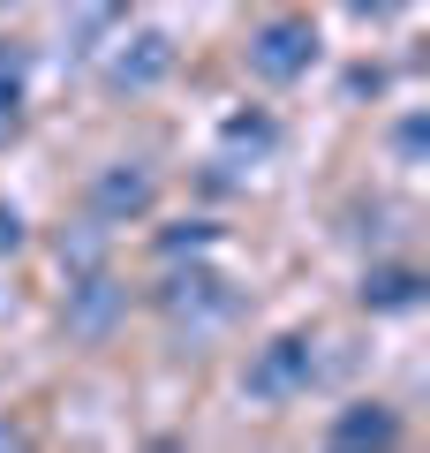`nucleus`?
Segmentation results:
<instances>
[{"instance_id":"f257e3e1","label":"nucleus","mask_w":430,"mask_h":453,"mask_svg":"<svg viewBox=\"0 0 430 453\" xmlns=\"http://www.w3.org/2000/svg\"><path fill=\"white\" fill-rule=\"evenodd\" d=\"M151 310L166 318V333H174V348H204L211 333H227V325L242 318V295L227 288L219 273H211L204 257H166V280L151 288Z\"/></svg>"},{"instance_id":"f03ea898","label":"nucleus","mask_w":430,"mask_h":453,"mask_svg":"<svg viewBox=\"0 0 430 453\" xmlns=\"http://www.w3.org/2000/svg\"><path fill=\"white\" fill-rule=\"evenodd\" d=\"M318 333H272L265 348L250 356V371H242V401L257 408H287V401H303L310 386H318Z\"/></svg>"},{"instance_id":"7ed1b4c3","label":"nucleus","mask_w":430,"mask_h":453,"mask_svg":"<svg viewBox=\"0 0 430 453\" xmlns=\"http://www.w3.org/2000/svg\"><path fill=\"white\" fill-rule=\"evenodd\" d=\"M242 68H250L257 83H272V91L303 83L310 68H318V23L310 16H265L250 31V46H242Z\"/></svg>"},{"instance_id":"20e7f679","label":"nucleus","mask_w":430,"mask_h":453,"mask_svg":"<svg viewBox=\"0 0 430 453\" xmlns=\"http://www.w3.org/2000/svg\"><path fill=\"white\" fill-rule=\"evenodd\" d=\"M121 318H128V288L106 273V265H91V273H68L61 333L76 340V348H106V340L121 333Z\"/></svg>"},{"instance_id":"39448f33","label":"nucleus","mask_w":430,"mask_h":453,"mask_svg":"<svg viewBox=\"0 0 430 453\" xmlns=\"http://www.w3.org/2000/svg\"><path fill=\"white\" fill-rule=\"evenodd\" d=\"M98 53H106V91H113V98H143V91H159V83L174 76V61H181V46H174L166 31H128V38L113 31Z\"/></svg>"},{"instance_id":"423d86ee","label":"nucleus","mask_w":430,"mask_h":453,"mask_svg":"<svg viewBox=\"0 0 430 453\" xmlns=\"http://www.w3.org/2000/svg\"><path fill=\"white\" fill-rule=\"evenodd\" d=\"M151 204H159V166H143V159H106L83 181V211H91L98 226H128Z\"/></svg>"},{"instance_id":"0eeeda50","label":"nucleus","mask_w":430,"mask_h":453,"mask_svg":"<svg viewBox=\"0 0 430 453\" xmlns=\"http://www.w3.org/2000/svg\"><path fill=\"white\" fill-rule=\"evenodd\" d=\"M272 144H280V121H272L265 106H242V113H227L211 166H219V181H242V174H257V166L272 159Z\"/></svg>"},{"instance_id":"6e6552de","label":"nucleus","mask_w":430,"mask_h":453,"mask_svg":"<svg viewBox=\"0 0 430 453\" xmlns=\"http://www.w3.org/2000/svg\"><path fill=\"white\" fill-rule=\"evenodd\" d=\"M121 23H128V0H61V53L68 61H91Z\"/></svg>"},{"instance_id":"1a4fd4ad","label":"nucleus","mask_w":430,"mask_h":453,"mask_svg":"<svg viewBox=\"0 0 430 453\" xmlns=\"http://www.w3.org/2000/svg\"><path fill=\"white\" fill-rule=\"evenodd\" d=\"M23 98H31V46L0 38V144L23 136Z\"/></svg>"},{"instance_id":"9d476101","label":"nucleus","mask_w":430,"mask_h":453,"mask_svg":"<svg viewBox=\"0 0 430 453\" xmlns=\"http://www.w3.org/2000/svg\"><path fill=\"white\" fill-rule=\"evenodd\" d=\"M355 295H363V310H378V318H400V310L423 303V273H415V265H370Z\"/></svg>"},{"instance_id":"9b49d317","label":"nucleus","mask_w":430,"mask_h":453,"mask_svg":"<svg viewBox=\"0 0 430 453\" xmlns=\"http://www.w3.org/2000/svg\"><path fill=\"white\" fill-rule=\"evenodd\" d=\"M325 438H333V446H400V416L385 401H348Z\"/></svg>"},{"instance_id":"f8f14e48","label":"nucleus","mask_w":430,"mask_h":453,"mask_svg":"<svg viewBox=\"0 0 430 453\" xmlns=\"http://www.w3.org/2000/svg\"><path fill=\"white\" fill-rule=\"evenodd\" d=\"M106 234H113V226H98L91 211H83V219L61 234V273H91V265H106Z\"/></svg>"},{"instance_id":"ddd939ff","label":"nucleus","mask_w":430,"mask_h":453,"mask_svg":"<svg viewBox=\"0 0 430 453\" xmlns=\"http://www.w3.org/2000/svg\"><path fill=\"white\" fill-rule=\"evenodd\" d=\"M211 242H219V226H211V219H174L159 234V257H204Z\"/></svg>"},{"instance_id":"4468645a","label":"nucleus","mask_w":430,"mask_h":453,"mask_svg":"<svg viewBox=\"0 0 430 453\" xmlns=\"http://www.w3.org/2000/svg\"><path fill=\"white\" fill-rule=\"evenodd\" d=\"M423 136H430V121H423V113H400V121H393V159L408 166V174L423 166Z\"/></svg>"},{"instance_id":"2eb2a0df","label":"nucleus","mask_w":430,"mask_h":453,"mask_svg":"<svg viewBox=\"0 0 430 453\" xmlns=\"http://www.w3.org/2000/svg\"><path fill=\"white\" fill-rule=\"evenodd\" d=\"M340 8H348L355 23H393V16H408L415 0H340Z\"/></svg>"},{"instance_id":"dca6fc26","label":"nucleus","mask_w":430,"mask_h":453,"mask_svg":"<svg viewBox=\"0 0 430 453\" xmlns=\"http://www.w3.org/2000/svg\"><path fill=\"white\" fill-rule=\"evenodd\" d=\"M8 250H23V211L16 204H0V257H8Z\"/></svg>"},{"instance_id":"f3484780","label":"nucleus","mask_w":430,"mask_h":453,"mask_svg":"<svg viewBox=\"0 0 430 453\" xmlns=\"http://www.w3.org/2000/svg\"><path fill=\"white\" fill-rule=\"evenodd\" d=\"M0 446H23V431H16V423H0Z\"/></svg>"}]
</instances>
